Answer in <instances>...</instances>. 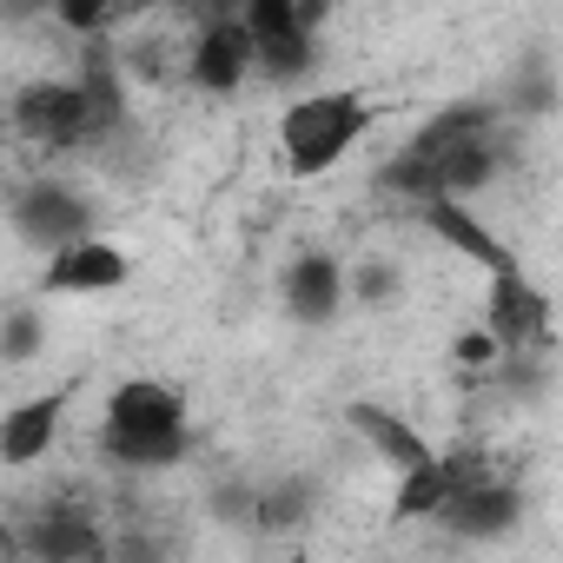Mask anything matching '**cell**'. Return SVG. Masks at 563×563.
I'll list each match as a JSON object with an SVG mask.
<instances>
[{"label":"cell","mask_w":563,"mask_h":563,"mask_svg":"<svg viewBox=\"0 0 563 563\" xmlns=\"http://www.w3.org/2000/svg\"><path fill=\"white\" fill-rule=\"evenodd\" d=\"M126 278V252L107 239H74L47 258V292H113Z\"/></svg>","instance_id":"obj_9"},{"label":"cell","mask_w":563,"mask_h":563,"mask_svg":"<svg viewBox=\"0 0 563 563\" xmlns=\"http://www.w3.org/2000/svg\"><path fill=\"white\" fill-rule=\"evenodd\" d=\"M299 517V490H278V497H258V523H292Z\"/></svg>","instance_id":"obj_20"},{"label":"cell","mask_w":563,"mask_h":563,"mask_svg":"<svg viewBox=\"0 0 563 563\" xmlns=\"http://www.w3.org/2000/svg\"><path fill=\"white\" fill-rule=\"evenodd\" d=\"M107 451L120 464H133V471L179 464V451H186V398H179V385L126 378L107 398Z\"/></svg>","instance_id":"obj_2"},{"label":"cell","mask_w":563,"mask_h":563,"mask_svg":"<svg viewBox=\"0 0 563 563\" xmlns=\"http://www.w3.org/2000/svg\"><path fill=\"white\" fill-rule=\"evenodd\" d=\"M444 504H451V464L444 457L411 464L405 484H398V517H438Z\"/></svg>","instance_id":"obj_15"},{"label":"cell","mask_w":563,"mask_h":563,"mask_svg":"<svg viewBox=\"0 0 563 563\" xmlns=\"http://www.w3.org/2000/svg\"><path fill=\"white\" fill-rule=\"evenodd\" d=\"M497 173V140H490V113L484 107H451L438 113L411 146L405 159H391V186L398 192H418V199H438V192H477L484 179Z\"/></svg>","instance_id":"obj_1"},{"label":"cell","mask_w":563,"mask_h":563,"mask_svg":"<svg viewBox=\"0 0 563 563\" xmlns=\"http://www.w3.org/2000/svg\"><path fill=\"white\" fill-rule=\"evenodd\" d=\"M490 332L504 339V352H543V339H550V299L530 286L523 272H497L490 278Z\"/></svg>","instance_id":"obj_6"},{"label":"cell","mask_w":563,"mask_h":563,"mask_svg":"<svg viewBox=\"0 0 563 563\" xmlns=\"http://www.w3.org/2000/svg\"><path fill=\"white\" fill-rule=\"evenodd\" d=\"M14 225H21L34 245H74V239H87V206L67 199V186H34V192L21 199Z\"/></svg>","instance_id":"obj_11"},{"label":"cell","mask_w":563,"mask_h":563,"mask_svg":"<svg viewBox=\"0 0 563 563\" xmlns=\"http://www.w3.org/2000/svg\"><path fill=\"white\" fill-rule=\"evenodd\" d=\"M352 424H358V431L378 444V457H391L398 471H411V464L438 457V451H431V444H424L411 424H398V418H391V411H378V405H358V411H352Z\"/></svg>","instance_id":"obj_14"},{"label":"cell","mask_w":563,"mask_h":563,"mask_svg":"<svg viewBox=\"0 0 563 563\" xmlns=\"http://www.w3.org/2000/svg\"><path fill=\"white\" fill-rule=\"evenodd\" d=\"M451 358L464 365V372H490L497 358H504V339L484 325V332H457V345H451Z\"/></svg>","instance_id":"obj_17"},{"label":"cell","mask_w":563,"mask_h":563,"mask_svg":"<svg viewBox=\"0 0 563 563\" xmlns=\"http://www.w3.org/2000/svg\"><path fill=\"white\" fill-rule=\"evenodd\" d=\"M372 126V107L358 93H306L286 107V120H278V146H286V166L292 173H332Z\"/></svg>","instance_id":"obj_3"},{"label":"cell","mask_w":563,"mask_h":563,"mask_svg":"<svg viewBox=\"0 0 563 563\" xmlns=\"http://www.w3.org/2000/svg\"><path fill=\"white\" fill-rule=\"evenodd\" d=\"M339 299H345V272H339V258L306 252V258L286 272V312H292V319L319 325V319H332V312H339Z\"/></svg>","instance_id":"obj_10"},{"label":"cell","mask_w":563,"mask_h":563,"mask_svg":"<svg viewBox=\"0 0 563 563\" xmlns=\"http://www.w3.org/2000/svg\"><path fill=\"white\" fill-rule=\"evenodd\" d=\"M113 14H120V0H60V21L80 27V34H100Z\"/></svg>","instance_id":"obj_18"},{"label":"cell","mask_w":563,"mask_h":563,"mask_svg":"<svg viewBox=\"0 0 563 563\" xmlns=\"http://www.w3.org/2000/svg\"><path fill=\"white\" fill-rule=\"evenodd\" d=\"M54 424H60V405H54V398L14 405L8 424H0V457H8V464H34V457L54 444Z\"/></svg>","instance_id":"obj_13"},{"label":"cell","mask_w":563,"mask_h":563,"mask_svg":"<svg viewBox=\"0 0 563 563\" xmlns=\"http://www.w3.org/2000/svg\"><path fill=\"white\" fill-rule=\"evenodd\" d=\"M258 67V41L245 21H212L192 47V87H212V93H232L245 74Z\"/></svg>","instance_id":"obj_8"},{"label":"cell","mask_w":563,"mask_h":563,"mask_svg":"<svg viewBox=\"0 0 563 563\" xmlns=\"http://www.w3.org/2000/svg\"><path fill=\"white\" fill-rule=\"evenodd\" d=\"M27 543H34V556L67 563V556H93V550H100V530H93V523H80V517H47Z\"/></svg>","instance_id":"obj_16"},{"label":"cell","mask_w":563,"mask_h":563,"mask_svg":"<svg viewBox=\"0 0 563 563\" xmlns=\"http://www.w3.org/2000/svg\"><path fill=\"white\" fill-rule=\"evenodd\" d=\"M358 292H365V299H385V292H391V272H385V265H378V272L365 265V272H358Z\"/></svg>","instance_id":"obj_21"},{"label":"cell","mask_w":563,"mask_h":563,"mask_svg":"<svg viewBox=\"0 0 563 563\" xmlns=\"http://www.w3.org/2000/svg\"><path fill=\"white\" fill-rule=\"evenodd\" d=\"M14 120H21V133L41 140V146H80V140H93L100 126L120 120V93H113V80H100V74H93V80H47V87H27V93H21Z\"/></svg>","instance_id":"obj_4"},{"label":"cell","mask_w":563,"mask_h":563,"mask_svg":"<svg viewBox=\"0 0 563 563\" xmlns=\"http://www.w3.org/2000/svg\"><path fill=\"white\" fill-rule=\"evenodd\" d=\"M8 358H14V365L34 358V312H14V319H8Z\"/></svg>","instance_id":"obj_19"},{"label":"cell","mask_w":563,"mask_h":563,"mask_svg":"<svg viewBox=\"0 0 563 563\" xmlns=\"http://www.w3.org/2000/svg\"><path fill=\"white\" fill-rule=\"evenodd\" d=\"M438 517H444L451 530H464V537H497V530H510V523H517V497H510V484L477 477V484L451 490V504H444Z\"/></svg>","instance_id":"obj_12"},{"label":"cell","mask_w":563,"mask_h":563,"mask_svg":"<svg viewBox=\"0 0 563 563\" xmlns=\"http://www.w3.org/2000/svg\"><path fill=\"white\" fill-rule=\"evenodd\" d=\"M424 225H431V232H438V239H444L451 252L477 258V265H484L490 278H497V272H517L510 245H497V232H490V225H484V219H477V212H471V206H464L457 192H438V199H424Z\"/></svg>","instance_id":"obj_7"},{"label":"cell","mask_w":563,"mask_h":563,"mask_svg":"<svg viewBox=\"0 0 563 563\" xmlns=\"http://www.w3.org/2000/svg\"><path fill=\"white\" fill-rule=\"evenodd\" d=\"M133 8H173V0H133Z\"/></svg>","instance_id":"obj_22"},{"label":"cell","mask_w":563,"mask_h":563,"mask_svg":"<svg viewBox=\"0 0 563 563\" xmlns=\"http://www.w3.org/2000/svg\"><path fill=\"white\" fill-rule=\"evenodd\" d=\"M325 14V0H245V27L258 41V67L272 80H299L312 67V27Z\"/></svg>","instance_id":"obj_5"}]
</instances>
